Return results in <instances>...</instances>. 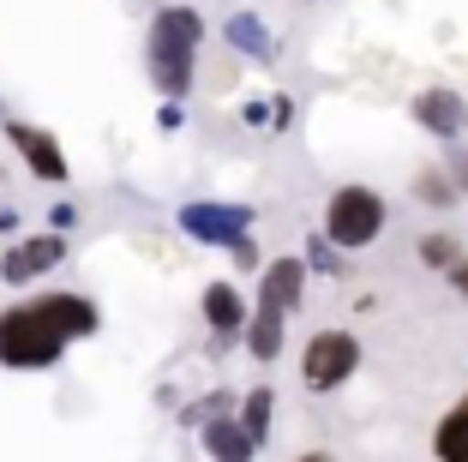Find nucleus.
I'll return each mask as SVG.
<instances>
[{
  "label": "nucleus",
  "mask_w": 468,
  "mask_h": 462,
  "mask_svg": "<svg viewBox=\"0 0 468 462\" xmlns=\"http://www.w3.org/2000/svg\"><path fill=\"white\" fill-rule=\"evenodd\" d=\"M97 330V306L79 295H48L0 313V367H55L72 337Z\"/></svg>",
  "instance_id": "nucleus-1"
},
{
  "label": "nucleus",
  "mask_w": 468,
  "mask_h": 462,
  "mask_svg": "<svg viewBox=\"0 0 468 462\" xmlns=\"http://www.w3.org/2000/svg\"><path fill=\"white\" fill-rule=\"evenodd\" d=\"M198 42H205V18L193 6H168L156 13L151 25V79L163 96H186L193 91V55Z\"/></svg>",
  "instance_id": "nucleus-2"
},
{
  "label": "nucleus",
  "mask_w": 468,
  "mask_h": 462,
  "mask_svg": "<svg viewBox=\"0 0 468 462\" xmlns=\"http://www.w3.org/2000/svg\"><path fill=\"white\" fill-rule=\"evenodd\" d=\"M324 234H331L343 252H360L385 234V199L372 187H336L324 204Z\"/></svg>",
  "instance_id": "nucleus-3"
},
{
  "label": "nucleus",
  "mask_w": 468,
  "mask_h": 462,
  "mask_svg": "<svg viewBox=\"0 0 468 462\" xmlns=\"http://www.w3.org/2000/svg\"><path fill=\"white\" fill-rule=\"evenodd\" d=\"M360 367V342L348 337V330H318L313 342H306V360H301V379L306 391H336V384H348Z\"/></svg>",
  "instance_id": "nucleus-4"
},
{
  "label": "nucleus",
  "mask_w": 468,
  "mask_h": 462,
  "mask_svg": "<svg viewBox=\"0 0 468 462\" xmlns=\"http://www.w3.org/2000/svg\"><path fill=\"white\" fill-rule=\"evenodd\" d=\"M180 229L193 234V241H205V246H234L252 229V210L247 204H186V210H180Z\"/></svg>",
  "instance_id": "nucleus-5"
},
{
  "label": "nucleus",
  "mask_w": 468,
  "mask_h": 462,
  "mask_svg": "<svg viewBox=\"0 0 468 462\" xmlns=\"http://www.w3.org/2000/svg\"><path fill=\"white\" fill-rule=\"evenodd\" d=\"M414 121L427 126L432 138H456L468 126V102L456 91H420L414 96Z\"/></svg>",
  "instance_id": "nucleus-6"
},
{
  "label": "nucleus",
  "mask_w": 468,
  "mask_h": 462,
  "mask_svg": "<svg viewBox=\"0 0 468 462\" xmlns=\"http://www.w3.org/2000/svg\"><path fill=\"white\" fill-rule=\"evenodd\" d=\"M6 138L18 145V156L30 163V175H42V180H67V156H60V145L42 126H6Z\"/></svg>",
  "instance_id": "nucleus-7"
},
{
  "label": "nucleus",
  "mask_w": 468,
  "mask_h": 462,
  "mask_svg": "<svg viewBox=\"0 0 468 462\" xmlns=\"http://www.w3.org/2000/svg\"><path fill=\"white\" fill-rule=\"evenodd\" d=\"M60 252H67V241L60 234H42V241H25L6 252V264H0V276L6 283H30V276H42L48 264H60Z\"/></svg>",
  "instance_id": "nucleus-8"
},
{
  "label": "nucleus",
  "mask_w": 468,
  "mask_h": 462,
  "mask_svg": "<svg viewBox=\"0 0 468 462\" xmlns=\"http://www.w3.org/2000/svg\"><path fill=\"white\" fill-rule=\"evenodd\" d=\"M301 288H306V259H276L271 271H264V300H276L282 313H294L301 306Z\"/></svg>",
  "instance_id": "nucleus-9"
},
{
  "label": "nucleus",
  "mask_w": 468,
  "mask_h": 462,
  "mask_svg": "<svg viewBox=\"0 0 468 462\" xmlns=\"http://www.w3.org/2000/svg\"><path fill=\"white\" fill-rule=\"evenodd\" d=\"M282 306L276 300H264L259 295V313H252V330H247V349H252V360H276L282 354Z\"/></svg>",
  "instance_id": "nucleus-10"
},
{
  "label": "nucleus",
  "mask_w": 468,
  "mask_h": 462,
  "mask_svg": "<svg viewBox=\"0 0 468 462\" xmlns=\"http://www.w3.org/2000/svg\"><path fill=\"white\" fill-rule=\"evenodd\" d=\"M205 445H210V457H217V462H252L259 438H252L240 421H210L205 426Z\"/></svg>",
  "instance_id": "nucleus-11"
},
{
  "label": "nucleus",
  "mask_w": 468,
  "mask_h": 462,
  "mask_svg": "<svg viewBox=\"0 0 468 462\" xmlns=\"http://www.w3.org/2000/svg\"><path fill=\"white\" fill-rule=\"evenodd\" d=\"M432 457H439V462H468V396L439 421V433H432Z\"/></svg>",
  "instance_id": "nucleus-12"
},
{
  "label": "nucleus",
  "mask_w": 468,
  "mask_h": 462,
  "mask_svg": "<svg viewBox=\"0 0 468 462\" xmlns=\"http://www.w3.org/2000/svg\"><path fill=\"white\" fill-rule=\"evenodd\" d=\"M222 37H229L240 55H252V60H271L276 55V42H271V30H264V18H252V13H234L229 25H222Z\"/></svg>",
  "instance_id": "nucleus-13"
},
{
  "label": "nucleus",
  "mask_w": 468,
  "mask_h": 462,
  "mask_svg": "<svg viewBox=\"0 0 468 462\" xmlns=\"http://www.w3.org/2000/svg\"><path fill=\"white\" fill-rule=\"evenodd\" d=\"M205 318L217 330H240V325H247V306H240V295H234L229 283H210L205 288Z\"/></svg>",
  "instance_id": "nucleus-14"
},
{
  "label": "nucleus",
  "mask_w": 468,
  "mask_h": 462,
  "mask_svg": "<svg viewBox=\"0 0 468 462\" xmlns=\"http://www.w3.org/2000/svg\"><path fill=\"white\" fill-rule=\"evenodd\" d=\"M468 252L456 234H420V264H432V271H456Z\"/></svg>",
  "instance_id": "nucleus-15"
},
{
  "label": "nucleus",
  "mask_w": 468,
  "mask_h": 462,
  "mask_svg": "<svg viewBox=\"0 0 468 462\" xmlns=\"http://www.w3.org/2000/svg\"><path fill=\"white\" fill-rule=\"evenodd\" d=\"M271 408H276V396H271V391H252L247 403H240V426L259 438V450H264V438H271Z\"/></svg>",
  "instance_id": "nucleus-16"
},
{
  "label": "nucleus",
  "mask_w": 468,
  "mask_h": 462,
  "mask_svg": "<svg viewBox=\"0 0 468 462\" xmlns=\"http://www.w3.org/2000/svg\"><path fill=\"white\" fill-rule=\"evenodd\" d=\"M456 192H463V187H456V175H439V168H427V175L414 180V199L439 204V210H444V204H456Z\"/></svg>",
  "instance_id": "nucleus-17"
},
{
  "label": "nucleus",
  "mask_w": 468,
  "mask_h": 462,
  "mask_svg": "<svg viewBox=\"0 0 468 462\" xmlns=\"http://www.w3.org/2000/svg\"><path fill=\"white\" fill-rule=\"evenodd\" d=\"M336 252H343V246H336L331 234H313V241H306V264H313V271H324V276L343 271V264H336Z\"/></svg>",
  "instance_id": "nucleus-18"
},
{
  "label": "nucleus",
  "mask_w": 468,
  "mask_h": 462,
  "mask_svg": "<svg viewBox=\"0 0 468 462\" xmlns=\"http://www.w3.org/2000/svg\"><path fill=\"white\" fill-rule=\"evenodd\" d=\"M229 252H234V259H240V264H252V259H259V246H252V234H240V241H234Z\"/></svg>",
  "instance_id": "nucleus-19"
},
{
  "label": "nucleus",
  "mask_w": 468,
  "mask_h": 462,
  "mask_svg": "<svg viewBox=\"0 0 468 462\" xmlns=\"http://www.w3.org/2000/svg\"><path fill=\"white\" fill-rule=\"evenodd\" d=\"M444 276H451V288H456V295H463V300H468V259H463V264H456V271H444Z\"/></svg>",
  "instance_id": "nucleus-20"
},
{
  "label": "nucleus",
  "mask_w": 468,
  "mask_h": 462,
  "mask_svg": "<svg viewBox=\"0 0 468 462\" xmlns=\"http://www.w3.org/2000/svg\"><path fill=\"white\" fill-rule=\"evenodd\" d=\"M451 175H456V187L468 192V150H456V163H451Z\"/></svg>",
  "instance_id": "nucleus-21"
},
{
  "label": "nucleus",
  "mask_w": 468,
  "mask_h": 462,
  "mask_svg": "<svg viewBox=\"0 0 468 462\" xmlns=\"http://www.w3.org/2000/svg\"><path fill=\"white\" fill-rule=\"evenodd\" d=\"M301 462H331V457H318V450H313V457H301Z\"/></svg>",
  "instance_id": "nucleus-22"
}]
</instances>
